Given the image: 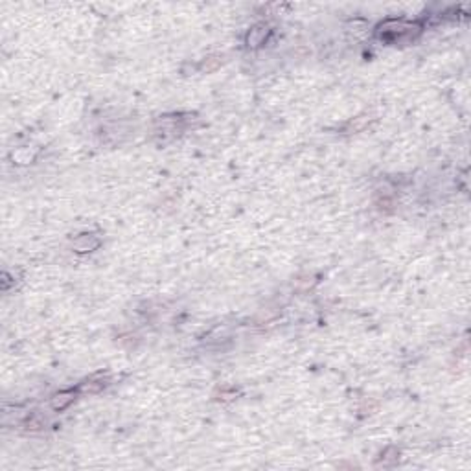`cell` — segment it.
<instances>
[{"instance_id":"1","label":"cell","mask_w":471,"mask_h":471,"mask_svg":"<svg viewBox=\"0 0 471 471\" xmlns=\"http://www.w3.org/2000/svg\"><path fill=\"white\" fill-rule=\"evenodd\" d=\"M74 390H68V392H61L57 394L54 399H52V407H54L55 411H61V409H65V407H68V405L74 401Z\"/></svg>"}]
</instances>
